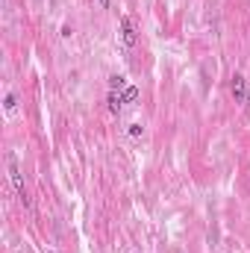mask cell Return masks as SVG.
I'll return each mask as SVG.
<instances>
[{"instance_id": "6da1fadb", "label": "cell", "mask_w": 250, "mask_h": 253, "mask_svg": "<svg viewBox=\"0 0 250 253\" xmlns=\"http://www.w3.org/2000/svg\"><path fill=\"white\" fill-rule=\"evenodd\" d=\"M6 165H9V180H12V186H15V194H18V200H21L24 206H30V194H27L24 177H21V165H18V156H15V153H9Z\"/></svg>"}, {"instance_id": "7a4b0ae2", "label": "cell", "mask_w": 250, "mask_h": 253, "mask_svg": "<svg viewBox=\"0 0 250 253\" xmlns=\"http://www.w3.org/2000/svg\"><path fill=\"white\" fill-rule=\"evenodd\" d=\"M121 42H124V47H135L138 44V27H135V21L129 15L121 18Z\"/></svg>"}, {"instance_id": "3957f363", "label": "cell", "mask_w": 250, "mask_h": 253, "mask_svg": "<svg viewBox=\"0 0 250 253\" xmlns=\"http://www.w3.org/2000/svg\"><path fill=\"white\" fill-rule=\"evenodd\" d=\"M230 91H233V97H236L239 103H245V97H248V91H250L248 80H245L242 74H233V80H230Z\"/></svg>"}, {"instance_id": "277c9868", "label": "cell", "mask_w": 250, "mask_h": 253, "mask_svg": "<svg viewBox=\"0 0 250 253\" xmlns=\"http://www.w3.org/2000/svg\"><path fill=\"white\" fill-rule=\"evenodd\" d=\"M106 103H109V112H112V115H118V112L124 109V94H121V91H109Z\"/></svg>"}, {"instance_id": "5b68a950", "label": "cell", "mask_w": 250, "mask_h": 253, "mask_svg": "<svg viewBox=\"0 0 250 253\" xmlns=\"http://www.w3.org/2000/svg\"><path fill=\"white\" fill-rule=\"evenodd\" d=\"M109 88H112V91H124L126 88V77H121V74L109 77Z\"/></svg>"}, {"instance_id": "8992f818", "label": "cell", "mask_w": 250, "mask_h": 253, "mask_svg": "<svg viewBox=\"0 0 250 253\" xmlns=\"http://www.w3.org/2000/svg\"><path fill=\"white\" fill-rule=\"evenodd\" d=\"M121 94H124V103H135V100H138V88H135V85H126Z\"/></svg>"}, {"instance_id": "52a82bcc", "label": "cell", "mask_w": 250, "mask_h": 253, "mask_svg": "<svg viewBox=\"0 0 250 253\" xmlns=\"http://www.w3.org/2000/svg\"><path fill=\"white\" fill-rule=\"evenodd\" d=\"M3 106H6V112L12 115V112H15V106H18V100H15V94H6V103H3Z\"/></svg>"}, {"instance_id": "ba28073f", "label": "cell", "mask_w": 250, "mask_h": 253, "mask_svg": "<svg viewBox=\"0 0 250 253\" xmlns=\"http://www.w3.org/2000/svg\"><path fill=\"white\" fill-rule=\"evenodd\" d=\"M129 135L138 138V135H141V124H129Z\"/></svg>"}, {"instance_id": "9c48e42d", "label": "cell", "mask_w": 250, "mask_h": 253, "mask_svg": "<svg viewBox=\"0 0 250 253\" xmlns=\"http://www.w3.org/2000/svg\"><path fill=\"white\" fill-rule=\"evenodd\" d=\"M100 3V9H109V0H97Z\"/></svg>"}, {"instance_id": "30bf717a", "label": "cell", "mask_w": 250, "mask_h": 253, "mask_svg": "<svg viewBox=\"0 0 250 253\" xmlns=\"http://www.w3.org/2000/svg\"><path fill=\"white\" fill-rule=\"evenodd\" d=\"M245 103H248V115H250V91H248V97H245Z\"/></svg>"}, {"instance_id": "8fae6325", "label": "cell", "mask_w": 250, "mask_h": 253, "mask_svg": "<svg viewBox=\"0 0 250 253\" xmlns=\"http://www.w3.org/2000/svg\"><path fill=\"white\" fill-rule=\"evenodd\" d=\"M47 253H56V251H47Z\"/></svg>"}]
</instances>
